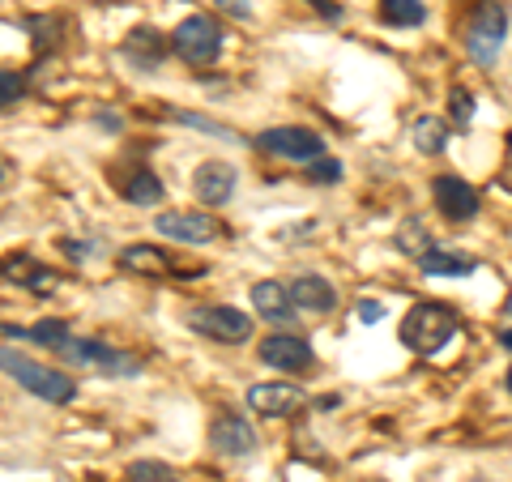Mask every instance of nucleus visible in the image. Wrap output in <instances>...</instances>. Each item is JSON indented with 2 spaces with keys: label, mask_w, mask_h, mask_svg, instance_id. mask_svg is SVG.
I'll list each match as a JSON object with an SVG mask.
<instances>
[{
  "label": "nucleus",
  "mask_w": 512,
  "mask_h": 482,
  "mask_svg": "<svg viewBox=\"0 0 512 482\" xmlns=\"http://www.w3.org/2000/svg\"><path fill=\"white\" fill-rule=\"evenodd\" d=\"M0 372L13 376L26 393H35L39 401H52V406H69V401L77 397V380L73 376H64V372H56V367L30 359V355H22V350H13V346H0Z\"/></svg>",
  "instance_id": "f257e3e1"
},
{
  "label": "nucleus",
  "mask_w": 512,
  "mask_h": 482,
  "mask_svg": "<svg viewBox=\"0 0 512 482\" xmlns=\"http://www.w3.org/2000/svg\"><path fill=\"white\" fill-rule=\"evenodd\" d=\"M461 329L457 312L448 308V303H414L402 320V346H410L414 355H436L453 342V333Z\"/></svg>",
  "instance_id": "f03ea898"
},
{
  "label": "nucleus",
  "mask_w": 512,
  "mask_h": 482,
  "mask_svg": "<svg viewBox=\"0 0 512 482\" xmlns=\"http://www.w3.org/2000/svg\"><path fill=\"white\" fill-rule=\"evenodd\" d=\"M504 35H508V9L500 0H478L461 43H466V56L478 64V69H491L504 52Z\"/></svg>",
  "instance_id": "7ed1b4c3"
},
{
  "label": "nucleus",
  "mask_w": 512,
  "mask_h": 482,
  "mask_svg": "<svg viewBox=\"0 0 512 482\" xmlns=\"http://www.w3.org/2000/svg\"><path fill=\"white\" fill-rule=\"evenodd\" d=\"M60 359H69L73 367H86V372H103V376H141V359L124 355L120 346L94 342V337H69Z\"/></svg>",
  "instance_id": "20e7f679"
},
{
  "label": "nucleus",
  "mask_w": 512,
  "mask_h": 482,
  "mask_svg": "<svg viewBox=\"0 0 512 482\" xmlns=\"http://www.w3.org/2000/svg\"><path fill=\"white\" fill-rule=\"evenodd\" d=\"M252 146L274 154V158H291V163H316V158H325V137L312 133V128H299V124L265 128V133H256Z\"/></svg>",
  "instance_id": "39448f33"
},
{
  "label": "nucleus",
  "mask_w": 512,
  "mask_h": 482,
  "mask_svg": "<svg viewBox=\"0 0 512 482\" xmlns=\"http://www.w3.org/2000/svg\"><path fill=\"white\" fill-rule=\"evenodd\" d=\"M171 52L188 60V64H214L222 56V35H218V26L214 18H201V13H192V18H184L180 26H175V35H171Z\"/></svg>",
  "instance_id": "423d86ee"
},
{
  "label": "nucleus",
  "mask_w": 512,
  "mask_h": 482,
  "mask_svg": "<svg viewBox=\"0 0 512 482\" xmlns=\"http://www.w3.org/2000/svg\"><path fill=\"white\" fill-rule=\"evenodd\" d=\"M188 329H197L205 337H214V342H248L252 337V316L231 308V303H222V308H192L188 316Z\"/></svg>",
  "instance_id": "0eeeda50"
},
{
  "label": "nucleus",
  "mask_w": 512,
  "mask_h": 482,
  "mask_svg": "<svg viewBox=\"0 0 512 482\" xmlns=\"http://www.w3.org/2000/svg\"><path fill=\"white\" fill-rule=\"evenodd\" d=\"M154 231L175 239V244H214L222 235V222L205 210H167L154 218Z\"/></svg>",
  "instance_id": "6e6552de"
},
{
  "label": "nucleus",
  "mask_w": 512,
  "mask_h": 482,
  "mask_svg": "<svg viewBox=\"0 0 512 482\" xmlns=\"http://www.w3.org/2000/svg\"><path fill=\"white\" fill-rule=\"evenodd\" d=\"M261 363L295 376V372H308L316 363V350L308 346V337H299V333H269L261 342Z\"/></svg>",
  "instance_id": "1a4fd4ad"
},
{
  "label": "nucleus",
  "mask_w": 512,
  "mask_h": 482,
  "mask_svg": "<svg viewBox=\"0 0 512 482\" xmlns=\"http://www.w3.org/2000/svg\"><path fill=\"white\" fill-rule=\"evenodd\" d=\"M431 197H436V210L448 222H470L478 214V188L466 184L461 175H436L431 180Z\"/></svg>",
  "instance_id": "9d476101"
},
{
  "label": "nucleus",
  "mask_w": 512,
  "mask_h": 482,
  "mask_svg": "<svg viewBox=\"0 0 512 482\" xmlns=\"http://www.w3.org/2000/svg\"><path fill=\"white\" fill-rule=\"evenodd\" d=\"M210 444L222 457H248V453H256V427L244 419V414L222 410L210 423Z\"/></svg>",
  "instance_id": "9b49d317"
},
{
  "label": "nucleus",
  "mask_w": 512,
  "mask_h": 482,
  "mask_svg": "<svg viewBox=\"0 0 512 482\" xmlns=\"http://www.w3.org/2000/svg\"><path fill=\"white\" fill-rule=\"evenodd\" d=\"M235 180H239V171L231 163L205 158V163L192 171V192H197L201 205H227L235 197Z\"/></svg>",
  "instance_id": "f8f14e48"
},
{
  "label": "nucleus",
  "mask_w": 512,
  "mask_h": 482,
  "mask_svg": "<svg viewBox=\"0 0 512 482\" xmlns=\"http://www.w3.org/2000/svg\"><path fill=\"white\" fill-rule=\"evenodd\" d=\"M244 401H248V410H256V414L282 419V414L299 410L308 397H303L299 384H252V389L244 393Z\"/></svg>",
  "instance_id": "ddd939ff"
},
{
  "label": "nucleus",
  "mask_w": 512,
  "mask_h": 482,
  "mask_svg": "<svg viewBox=\"0 0 512 482\" xmlns=\"http://www.w3.org/2000/svg\"><path fill=\"white\" fill-rule=\"evenodd\" d=\"M252 308H256V316H261V320H269V325H291V320L299 316L291 291H286L282 282H274V278L252 286Z\"/></svg>",
  "instance_id": "4468645a"
},
{
  "label": "nucleus",
  "mask_w": 512,
  "mask_h": 482,
  "mask_svg": "<svg viewBox=\"0 0 512 482\" xmlns=\"http://www.w3.org/2000/svg\"><path fill=\"white\" fill-rule=\"evenodd\" d=\"M291 291V299H295V308L299 312H316V316H329L333 308H338V291L320 278V273H299V278L286 286Z\"/></svg>",
  "instance_id": "2eb2a0df"
},
{
  "label": "nucleus",
  "mask_w": 512,
  "mask_h": 482,
  "mask_svg": "<svg viewBox=\"0 0 512 482\" xmlns=\"http://www.w3.org/2000/svg\"><path fill=\"white\" fill-rule=\"evenodd\" d=\"M167 47H171V43H167L163 35H158V30H150V26H137L133 35L124 39V56L133 60L137 69H154V64L167 56Z\"/></svg>",
  "instance_id": "dca6fc26"
},
{
  "label": "nucleus",
  "mask_w": 512,
  "mask_h": 482,
  "mask_svg": "<svg viewBox=\"0 0 512 482\" xmlns=\"http://www.w3.org/2000/svg\"><path fill=\"white\" fill-rule=\"evenodd\" d=\"M423 273L427 278H461V273H474V256H461V252H448V248H431L423 256Z\"/></svg>",
  "instance_id": "f3484780"
},
{
  "label": "nucleus",
  "mask_w": 512,
  "mask_h": 482,
  "mask_svg": "<svg viewBox=\"0 0 512 482\" xmlns=\"http://www.w3.org/2000/svg\"><path fill=\"white\" fill-rule=\"evenodd\" d=\"M120 197L133 201V205H158V201H163V180H158L154 171H133L120 184Z\"/></svg>",
  "instance_id": "a211bd4d"
},
{
  "label": "nucleus",
  "mask_w": 512,
  "mask_h": 482,
  "mask_svg": "<svg viewBox=\"0 0 512 482\" xmlns=\"http://www.w3.org/2000/svg\"><path fill=\"white\" fill-rule=\"evenodd\" d=\"M120 265H124V269H141V273H167V269H171L167 252L154 248V244H128V248L120 252Z\"/></svg>",
  "instance_id": "6ab92c4d"
},
{
  "label": "nucleus",
  "mask_w": 512,
  "mask_h": 482,
  "mask_svg": "<svg viewBox=\"0 0 512 482\" xmlns=\"http://www.w3.org/2000/svg\"><path fill=\"white\" fill-rule=\"evenodd\" d=\"M410 137H414V150H419V154H444V146H448V128L436 116H419V120H414Z\"/></svg>",
  "instance_id": "aec40b11"
},
{
  "label": "nucleus",
  "mask_w": 512,
  "mask_h": 482,
  "mask_svg": "<svg viewBox=\"0 0 512 482\" xmlns=\"http://www.w3.org/2000/svg\"><path fill=\"white\" fill-rule=\"evenodd\" d=\"M397 248H402L406 256H414V261H423V256L436 248V244H431L427 222H423V218H406V222H402V231H397Z\"/></svg>",
  "instance_id": "412c9836"
},
{
  "label": "nucleus",
  "mask_w": 512,
  "mask_h": 482,
  "mask_svg": "<svg viewBox=\"0 0 512 482\" xmlns=\"http://www.w3.org/2000/svg\"><path fill=\"white\" fill-rule=\"evenodd\" d=\"M380 18L389 26H423L427 5L423 0H380Z\"/></svg>",
  "instance_id": "4be33fe9"
},
{
  "label": "nucleus",
  "mask_w": 512,
  "mask_h": 482,
  "mask_svg": "<svg viewBox=\"0 0 512 482\" xmlns=\"http://www.w3.org/2000/svg\"><path fill=\"white\" fill-rule=\"evenodd\" d=\"M69 325H64V320H39V325L35 329H30V342H39V346H52L56 350V355H60V350L64 346H69Z\"/></svg>",
  "instance_id": "5701e85b"
},
{
  "label": "nucleus",
  "mask_w": 512,
  "mask_h": 482,
  "mask_svg": "<svg viewBox=\"0 0 512 482\" xmlns=\"http://www.w3.org/2000/svg\"><path fill=\"white\" fill-rule=\"evenodd\" d=\"M22 99H26V73L0 69V111H5V107H18Z\"/></svg>",
  "instance_id": "b1692460"
},
{
  "label": "nucleus",
  "mask_w": 512,
  "mask_h": 482,
  "mask_svg": "<svg viewBox=\"0 0 512 482\" xmlns=\"http://www.w3.org/2000/svg\"><path fill=\"white\" fill-rule=\"evenodd\" d=\"M128 482H175V478H171V465L163 461H133L128 465Z\"/></svg>",
  "instance_id": "393cba45"
},
{
  "label": "nucleus",
  "mask_w": 512,
  "mask_h": 482,
  "mask_svg": "<svg viewBox=\"0 0 512 482\" xmlns=\"http://www.w3.org/2000/svg\"><path fill=\"white\" fill-rule=\"evenodd\" d=\"M308 180L312 184H338L342 180V163L338 158H316V163L308 167Z\"/></svg>",
  "instance_id": "a878e982"
},
{
  "label": "nucleus",
  "mask_w": 512,
  "mask_h": 482,
  "mask_svg": "<svg viewBox=\"0 0 512 482\" xmlns=\"http://www.w3.org/2000/svg\"><path fill=\"white\" fill-rule=\"evenodd\" d=\"M448 111H453V120L466 128L474 120V94L470 90H453V94H448Z\"/></svg>",
  "instance_id": "bb28decb"
},
{
  "label": "nucleus",
  "mask_w": 512,
  "mask_h": 482,
  "mask_svg": "<svg viewBox=\"0 0 512 482\" xmlns=\"http://www.w3.org/2000/svg\"><path fill=\"white\" fill-rule=\"evenodd\" d=\"M180 124H188V128H201V133H214V137H235L231 128H222V124H214V120H205V116H192V111H171Z\"/></svg>",
  "instance_id": "cd10ccee"
},
{
  "label": "nucleus",
  "mask_w": 512,
  "mask_h": 482,
  "mask_svg": "<svg viewBox=\"0 0 512 482\" xmlns=\"http://www.w3.org/2000/svg\"><path fill=\"white\" fill-rule=\"evenodd\" d=\"M60 252H64V256H73V261H90V256L99 252V248H94V244H82V239H60Z\"/></svg>",
  "instance_id": "c85d7f7f"
},
{
  "label": "nucleus",
  "mask_w": 512,
  "mask_h": 482,
  "mask_svg": "<svg viewBox=\"0 0 512 482\" xmlns=\"http://www.w3.org/2000/svg\"><path fill=\"white\" fill-rule=\"evenodd\" d=\"M214 5L227 13V18H235V22H248V18H252V5H248V0H214Z\"/></svg>",
  "instance_id": "c756f323"
},
{
  "label": "nucleus",
  "mask_w": 512,
  "mask_h": 482,
  "mask_svg": "<svg viewBox=\"0 0 512 482\" xmlns=\"http://www.w3.org/2000/svg\"><path fill=\"white\" fill-rule=\"evenodd\" d=\"M359 320H363V325H380V320H384V308H380L376 299H363V303H359Z\"/></svg>",
  "instance_id": "7c9ffc66"
},
{
  "label": "nucleus",
  "mask_w": 512,
  "mask_h": 482,
  "mask_svg": "<svg viewBox=\"0 0 512 482\" xmlns=\"http://www.w3.org/2000/svg\"><path fill=\"white\" fill-rule=\"evenodd\" d=\"M500 342H504V346H508V350H512V329H508V333H504V337H500Z\"/></svg>",
  "instance_id": "2f4dec72"
},
{
  "label": "nucleus",
  "mask_w": 512,
  "mask_h": 482,
  "mask_svg": "<svg viewBox=\"0 0 512 482\" xmlns=\"http://www.w3.org/2000/svg\"><path fill=\"white\" fill-rule=\"evenodd\" d=\"M508 393H512V367H508Z\"/></svg>",
  "instance_id": "473e14b6"
},
{
  "label": "nucleus",
  "mask_w": 512,
  "mask_h": 482,
  "mask_svg": "<svg viewBox=\"0 0 512 482\" xmlns=\"http://www.w3.org/2000/svg\"><path fill=\"white\" fill-rule=\"evenodd\" d=\"M0 184H5V167H0Z\"/></svg>",
  "instance_id": "72a5a7b5"
}]
</instances>
